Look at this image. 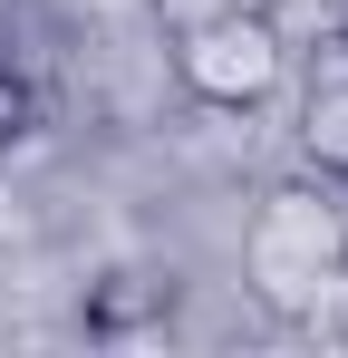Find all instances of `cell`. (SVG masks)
Wrapping results in <instances>:
<instances>
[{
  "label": "cell",
  "instance_id": "obj_1",
  "mask_svg": "<svg viewBox=\"0 0 348 358\" xmlns=\"http://www.w3.org/2000/svg\"><path fill=\"white\" fill-rule=\"evenodd\" d=\"M242 291L261 320L310 329L348 300V184L329 175H281L242 213Z\"/></svg>",
  "mask_w": 348,
  "mask_h": 358
},
{
  "label": "cell",
  "instance_id": "obj_2",
  "mask_svg": "<svg viewBox=\"0 0 348 358\" xmlns=\"http://www.w3.org/2000/svg\"><path fill=\"white\" fill-rule=\"evenodd\" d=\"M290 78V29L261 0H213L174 20V87L213 117H261Z\"/></svg>",
  "mask_w": 348,
  "mask_h": 358
},
{
  "label": "cell",
  "instance_id": "obj_3",
  "mask_svg": "<svg viewBox=\"0 0 348 358\" xmlns=\"http://www.w3.org/2000/svg\"><path fill=\"white\" fill-rule=\"evenodd\" d=\"M300 165L348 184V68L310 78V97H300Z\"/></svg>",
  "mask_w": 348,
  "mask_h": 358
},
{
  "label": "cell",
  "instance_id": "obj_4",
  "mask_svg": "<svg viewBox=\"0 0 348 358\" xmlns=\"http://www.w3.org/2000/svg\"><path fill=\"white\" fill-rule=\"evenodd\" d=\"M145 310H174V281H155V271H116L107 291L87 300V329H136Z\"/></svg>",
  "mask_w": 348,
  "mask_h": 358
},
{
  "label": "cell",
  "instance_id": "obj_5",
  "mask_svg": "<svg viewBox=\"0 0 348 358\" xmlns=\"http://www.w3.org/2000/svg\"><path fill=\"white\" fill-rule=\"evenodd\" d=\"M39 136V87H29V68L0 49V155H20Z\"/></svg>",
  "mask_w": 348,
  "mask_h": 358
}]
</instances>
